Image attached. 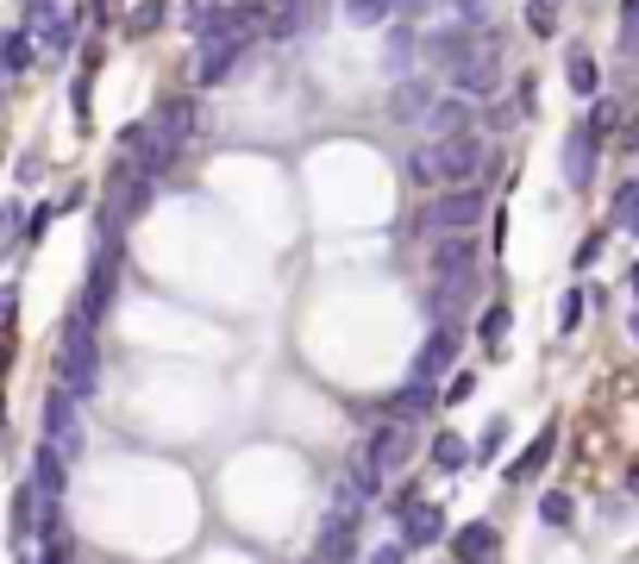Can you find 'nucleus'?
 <instances>
[{"instance_id": "f257e3e1", "label": "nucleus", "mask_w": 639, "mask_h": 564, "mask_svg": "<svg viewBox=\"0 0 639 564\" xmlns=\"http://www.w3.org/2000/svg\"><path fill=\"white\" fill-rule=\"evenodd\" d=\"M57 389L63 395H76L88 402L95 389H101V352H95V320L88 314H70L63 320V339H57Z\"/></svg>"}, {"instance_id": "f03ea898", "label": "nucleus", "mask_w": 639, "mask_h": 564, "mask_svg": "<svg viewBox=\"0 0 639 564\" xmlns=\"http://www.w3.org/2000/svg\"><path fill=\"white\" fill-rule=\"evenodd\" d=\"M113 289H120V213H107L101 220V245H95V263H88V289H82L76 308L88 320H101L107 302H113Z\"/></svg>"}, {"instance_id": "7ed1b4c3", "label": "nucleus", "mask_w": 639, "mask_h": 564, "mask_svg": "<svg viewBox=\"0 0 639 564\" xmlns=\"http://www.w3.org/2000/svg\"><path fill=\"white\" fill-rule=\"evenodd\" d=\"M445 82H452V95H464V101H489V95L502 88V51L483 45V51L458 57V63L445 70Z\"/></svg>"}, {"instance_id": "20e7f679", "label": "nucleus", "mask_w": 639, "mask_h": 564, "mask_svg": "<svg viewBox=\"0 0 639 564\" xmlns=\"http://www.w3.org/2000/svg\"><path fill=\"white\" fill-rule=\"evenodd\" d=\"M477 220H483V188H470V182L445 188V195L420 213V226H433V232H470Z\"/></svg>"}, {"instance_id": "39448f33", "label": "nucleus", "mask_w": 639, "mask_h": 564, "mask_svg": "<svg viewBox=\"0 0 639 564\" xmlns=\"http://www.w3.org/2000/svg\"><path fill=\"white\" fill-rule=\"evenodd\" d=\"M45 445H57L63 458L82 452V414H76V395H63V389L45 395Z\"/></svg>"}, {"instance_id": "423d86ee", "label": "nucleus", "mask_w": 639, "mask_h": 564, "mask_svg": "<svg viewBox=\"0 0 639 564\" xmlns=\"http://www.w3.org/2000/svg\"><path fill=\"white\" fill-rule=\"evenodd\" d=\"M358 452H364V458H370V464H377V470H383V477H389V470H402V464L414 458V433H408V420H402V414H395V420H389V427H377V433L364 439Z\"/></svg>"}, {"instance_id": "0eeeda50", "label": "nucleus", "mask_w": 639, "mask_h": 564, "mask_svg": "<svg viewBox=\"0 0 639 564\" xmlns=\"http://www.w3.org/2000/svg\"><path fill=\"white\" fill-rule=\"evenodd\" d=\"M433 157H439V182H470L483 170V145L470 132H452V138H433Z\"/></svg>"}, {"instance_id": "6e6552de", "label": "nucleus", "mask_w": 639, "mask_h": 564, "mask_svg": "<svg viewBox=\"0 0 639 564\" xmlns=\"http://www.w3.org/2000/svg\"><path fill=\"white\" fill-rule=\"evenodd\" d=\"M402 545H408V552H427V545H439V539H445V508H439V502H408V508H402Z\"/></svg>"}, {"instance_id": "1a4fd4ad", "label": "nucleus", "mask_w": 639, "mask_h": 564, "mask_svg": "<svg viewBox=\"0 0 639 564\" xmlns=\"http://www.w3.org/2000/svg\"><path fill=\"white\" fill-rule=\"evenodd\" d=\"M595 145H602V138L589 126H570V138H564V182H570V188H589V182H595Z\"/></svg>"}, {"instance_id": "9d476101", "label": "nucleus", "mask_w": 639, "mask_h": 564, "mask_svg": "<svg viewBox=\"0 0 639 564\" xmlns=\"http://www.w3.org/2000/svg\"><path fill=\"white\" fill-rule=\"evenodd\" d=\"M458 345H464V333L452 327V320H445V327H433V339H427V345H420V358H414V377H427V383H433L439 370L458 358Z\"/></svg>"}, {"instance_id": "9b49d317", "label": "nucleus", "mask_w": 639, "mask_h": 564, "mask_svg": "<svg viewBox=\"0 0 639 564\" xmlns=\"http://www.w3.org/2000/svg\"><path fill=\"white\" fill-rule=\"evenodd\" d=\"M314 552H320V559H352V552H358V508H339L333 520L320 527Z\"/></svg>"}, {"instance_id": "f8f14e48", "label": "nucleus", "mask_w": 639, "mask_h": 564, "mask_svg": "<svg viewBox=\"0 0 639 564\" xmlns=\"http://www.w3.org/2000/svg\"><path fill=\"white\" fill-rule=\"evenodd\" d=\"M420 126L433 132V138H452V132H470V101L464 95H445V101H427V113H420Z\"/></svg>"}, {"instance_id": "ddd939ff", "label": "nucleus", "mask_w": 639, "mask_h": 564, "mask_svg": "<svg viewBox=\"0 0 639 564\" xmlns=\"http://www.w3.org/2000/svg\"><path fill=\"white\" fill-rule=\"evenodd\" d=\"M245 45L251 38H220V45H201V88H213V82H226L232 70H238V57H245Z\"/></svg>"}, {"instance_id": "4468645a", "label": "nucleus", "mask_w": 639, "mask_h": 564, "mask_svg": "<svg viewBox=\"0 0 639 564\" xmlns=\"http://www.w3.org/2000/svg\"><path fill=\"white\" fill-rule=\"evenodd\" d=\"M157 132H163V138H176V145H188V138L201 132V107L188 101V95L163 101V107H157Z\"/></svg>"}, {"instance_id": "2eb2a0df", "label": "nucleus", "mask_w": 639, "mask_h": 564, "mask_svg": "<svg viewBox=\"0 0 639 564\" xmlns=\"http://www.w3.org/2000/svg\"><path fill=\"white\" fill-rule=\"evenodd\" d=\"M32 489H38V495H63V489H70V458H63L57 445H38V452H32Z\"/></svg>"}, {"instance_id": "dca6fc26", "label": "nucleus", "mask_w": 639, "mask_h": 564, "mask_svg": "<svg viewBox=\"0 0 639 564\" xmlns=\"http://www.w3.org/2000/svg\"><path fill=\"white\" fill-rule=\"evenodd\" d=\"M477 263V245H470V232H445L433 245V270L439 277H458V270H470Z\"/></svg>"}, {"instance_id": "f3484780", "label": "nucleus", "mask_w": 639, "mask_h": 564, "mask_svg": "<svg viewBox=\"0 0 639 564\" xmlns=\"http://www.w3.org/2000/svg\"><path fill=\"white\" fill-rule=\"evenodd\" d=\"M452 552H458V559H495V552H502V534H495L489 520H470V527L452 534Z\"/></svg>"}, {"instance_id": "a211bd4d", "label": "nucleus", "mask_w": 639, "mask_h": 564, "mask_svg": "<svg viewBox=\"0 0 639 564\" xmlns=\"http://www.w3.org/2000/svg\"><path fill=\"white\" fill-rule=\"evenodd\" d=\"M552 452H558V427H545V433L533 439V445H527V452H520V458H514V483H533L539 470H545V464H552Z\"/></svg>"}, {"instance_id": "6ab92c4d", "label": "nucleus", "mask_w": 639, "mask_h": 564, "mask_svg": "<svg viewBox=\"0 0 639 564\" xmlns=\"http://www.w3.org/2000/svg\"><path fill=\"white\" fill-rule=\"evenodd\" d=\"M427 101H433V82H420V76H402V88L389 95V107H395L402 120H414V113H427Z\"/></svg>"}, {"instance_id": "aec40b11", "label": "nucleus", "mask_w": 639, "mask_h": 564, "mask_svg": "<svg viewBox=\"0 0 639 564\" xmlns=\"http://www.w3.org/2000/svg\"><path fill=\"white\" fill-rule=\"evenodd\" d=\"M433 395H439V389L427 383V377H414V383L402 389L395 402H389V414H402V420H414V414H427V408H433Z\"/></svg>"}, {"instance_id": "412c9836", "label": "nucleus", "mask_w": 639, "mask_h": 564, "mask_svg": "<svg viewBox=\"0 0 639 564\" xmlns=\"http://www.w3.org/2000/svg\"><path fill=\"white\" fill-rule=\"evenodd\" d=\"M564 76H570V95H595V88H602V76H595V57H589V51H570V57H564Z\"/></svg>"}, {"instance_id": "4be33fe9", "label": "nucleus", "mask_w": 639, "mask_h": 564, "mask_svg": "<svg viewBox=\"0 0 639 564\" xmlns=\"http://www.w3.org/2000/svg\"><path fill=\"white\" fill-rule=\"evenodd\" d=\"M414 51H420V38H414V26H395V20H389L383 57H389V63H395V70H408V63H414Z\"/></svg>"}, {"instance_id": "5701e85b", "label": "nucleus", "mask_w": 639, "mask_h": 564, "mask_svg": "<svg viewBox=\"0 0 639 564\" xmlns=\"http://www.w3.org/2000/svg\"><path fill=\"white\" fill-rule=\"evenodd\" d=\"M32 514H38V489L20 483L13 489V545H26L32 539Z\"/></svg>"}, {"instance_id": "b1692460", "label": "nucleus", "mask_w": 639, "mask_h": 564, "mask_svg": "<svg viewBox=\"0 0 639 564\" xmlns=\"http://www.w3.org/2000/svg\"><path fill=\"white\" fill-rule=\"evenodd\" d=\"M345 20L352 26H389L395 20V0H345Z\"/></svg>"}, {"instance_id": "393cba45", "label": "nucleus", "mask_w": 639, "mask_h": 564, "mask_svg": "<svg viewBox=\"0 0 639 564\" xmlns=\"http://www.w3.org/2000/svg\"><path fill=\"white\" fill-rule=\"evenodd\" d=\"M408 182H414V188H439V157H433V145H414V151H408Z\"/></svg>"}, {"instance_id": "a878e982", "label": "nucleus", "mask_w": 639, "mask_h": 564, "mask_svg": "<svg viewBox=\"0 0 639 564\" xmlns=\"http://www.w3.org/2000/svg\"><path fill=\"white\" fill-rule=\"evenodd\" d=\"M26 63H32V38H26V32H7V38H0V70H7V76H20Z\"/></svg>"}, {"instance_id": "bb28decb", "label": "nucleus", "mask_w": 639, "mask_h": 564, "mask_svg": "<svg viewBox=\"0 0 639 564\" xmlns=\"http://www.w3.org/2000/svg\"><path fill=\"white\" fill-rule=\"evenodd\" d=\"M38 38H45V51H70V45H76V20H70V13H45V32H38Z\"/></svg>"}, {"instance_id": "cd10ccee", "label": "nucleus", "mask_w": 639, "mask_h": 564, "mask_svg": "<svg viewBox=\"0 0 639 564\" xmlns=\"http://www.w3.org/2000/svg\"><path fill=\"white\" fill-rule=\"evenodd\" d=\"M433 464L439 470H464V464H470V445H464L458 433H439L433 439Z\"/></svg>"}, {"instance_id": "c85d7f7f", "label": "nucleus", "mask_w": 639, "mask_h": 564, "mask_svg": "<svg viewBox=\"0 0 639 564\" xmlns=\"http://www.w3.org/2000/svg\"><path fill=\"white\" fill-rule=\"evenodd\" d=\"M539 520H545V527H570V520H577V502H570L564 489H552V495H539Z\"/></svg>"}, {"instance_id": "c756f323", "label": "nucleus", "mask_w": 639, "mask_h": 564, "mask_svg": "<svg viewBox=\"0 0 639 564\" xmlns=\"http://www.w3.org/2000/svg\"><path fill=\"white\" fill-rule=\"evenodd\" d=\"M307 20H314V7H307V0H295V7H282L277 20H270V38H295Z\"/></svg>"}, {"instance_id": "7c9ffc66", "label": "nucleus", "mask_w": 639, "mask_h": 564, "mask_svg": "<svg viewBox=\"0 0 639 564\" xmlns=\"http://www.w3.org/2000/svg\"><path fill=\"white\" fill-rule=\"evenodd\" d=\"M614 220L627 232H639V182H620V195H614Z\"/></svg>"}, {"instance_id": "2f4dec72", "label": "nucleus", "mask_w": 639, "mask_h": 564, "mask_svg": "<svg viewBox=\"0 0 639 564\" xmlns=\"http://www.w3.org/2000/svg\"><path fill=\"white\" fill-rule=\"evenodd\" d=\"M157 26H163V0H151V7H138V13H126V32H132V38H151Z\"/></svg>"}, {"instance_id": "473e14b6", "label": "nucleus", "mask_w": 639, "mask_h": 564, "mask_svg": "<svg viewBox=\"0 0 639 564\" xmlns=\"http://www.w3.org/2000/svg\"><path fill=\"white\" fill-rule=\"evenodd\" d=\"M477 333H483V345L495 352V345H502V333H508V308H502V302H495V308H483V320H477Z\"/></svg>"}, {"instance_id": "72a5a7b5", "label": "nucleus", "mask_w": 639, "mask_h": 564, "mask_svg": "<svg viewBox=\"0 0 639 564\" xmlns=\"http://www.w3.org/2000/svg\"><path fill=\"white\" fill-rule=\"evenodd\" d=\"M620 51L639 57V0H620Z\"/></svg>"}, {"instance_id": "f704fd0d", "label": "nucleus", "mask_w": 639, "mask_h": 564, "mask_svg": "<svg viewBox=\"0 0 639 564\" xmlns=\"http://www.w3.org/2000/svg\"><path fill=\"white\" fill-rule=\"evenodd\" d=\"M527 26H533V38H552V26H558L552 0H527Z\"/></svg>"}, {"instance_id": "c9c22d12", "label": "nucleus", "mask_w": 639, "mask_h": 564, "mask_svg": "<svg viewBox=\"0 0 639 564\" xmlns=\"http://www.w3.org/2000/svg\"><path fill=\"white\" fill-rule=\"evenodd\" d=\"M502 445H508V420H489V427H483V439H477V452H470V458H495Z\"/></svg>"}, {"instance_id": "e433bc0d", "label": "nucleus", "mask_w": 639, "mask_h": 564, "mask_svg": "<svg viewBox=\"0 0 639 564\" xmlns=\"http://www.w3.org/2000/svg\"><path fill=\"white\" fill-rule=\"evenodd\" d=\"M577 320H583V289H570V295L558 302V327L564 333H577Z\"/></svg>"}, {"instance_id": "4c0bfd02", "label": "nucleus", "mask_w": 639, "mask_h": 564, "mask_svg": "<svg viewBox=\"0 0 639 564\" xmlns=\"http://www.w3.org/2000/svg\"><path fill=\"white\" fill-rule=\"evenodd\" d=\"M614 120H620V107H614V101H595V113H589V132H595V138H609Z\"/></svg>"}, {"instance_id": "58836bf2", "label": "nucleus", "mask_w": 639, "mask_h": 564, "mask_svg": "<svg viewBox=\"0 0 639 564\" xmlns=\"http://www.w3.org/2000/svg\"><path fill=\"white\" fill-rule=\"evenodd\" d=\"M470 389H477V377H470V370H458V377H452V383H445V402H464V395H470Z\"/></svg>"}, {"instance_id": "ea45409f", "label": "nucleus", "mask_w": 639, "mask_h": 564, "mask_svg": "<svg viewBox=\"0 0 639 564\" xmlns=\"http://www.w3.org/2000/svg\"><path fill=\"white\" fill-rule=\"evenodd\" d=\"M26 238H45V232H51V207H38V213H32V220H26Z\"/></svg>"}, {"instance_id": "a19ab883", "label": "nucleus", "mask_w": 639, "mask_h": 564, "mask_svg": "<svg viewBox=\"0 0 639 564\" xmlns=\"http://www.w3.org/2000/svg\"><path fill=\"white\" fill-rule=\"evenodd\" d=\"M595 257H602V232H595V238H583V245H577V263H595Z\"/></svg>"}, {"instance_id": "79ce46f5", "label": "nucleus", "mask_w": 639, "mask_h": 564, "mask_svg": "<svg viewBox=\"0 0 639 564\" xmlns=\"http://www.w3.org/2000/svg\"><path fill=\"white\" fill-rule=\"evenodd\" d=\"M201 13H213V0H188V26H195Z\"/></svg>"}, {"instance_id": "37998d69", "label": "nucleus", "mask_w": 639, "mask_h": 564, "mask_svg": "<svg viewBox=\"0 0 639 564\" xmlns=\"http://www.w3.org/2000/svg\"><path fill=\"white\" fill-rule=\"evenodd\" d=\"M433 0H395V13H427Z\"/></svg>"}, {"instance_id": "c03bdc74", "label": "nucleus", "mask_w": 639, "mask_h": 564, "mask_svg": "<svg viewBox=\"0 0 639 564\" xmlns=\"http://www.w3.org/2000/svg\"><path fill=\"white\" fill-rule=\"evenodd\" d=\"M445 7H458V13H483L489 0H445Z\"/></svg>"}, {"instance_id": "a18cd8bd", "label": "nucleus", "mask_w": 639, "mask_h": 564, "mask_svg": "<svg viewBox=\"0 0 639 564\" xmlns=\"http://www.w3.org/2000/svg\"><path fill=\"white\" fill-rule=\"evenodd\" d=\"M620 145H627V151H639V120H634L627 132H620Z\"/></svg>"}, {"instance_id": "49530a36", "label": "nucleus", "mask_w": 639, "mask_h": 564, "mask_svg": "<svg viewBox=\"0 0 639 564\" xmlns=\"http://www.w3.org/2000/svg\"><path fill=\"white\" fill-rule=\"evenodd\" d=\"M627 495H634V502H639V464H634V470H627Z\"/></svg>"}, {"instance_id": "de8ad7c7", "label": "nucleus", "mask_w": 639, "mask_h": 564, "mask_svg": "<svg viewBox=\"0 0 639 564\" xmlns=\"http://www.w3.org/2000/svg\"><path fill=\"white\" fill-rule=\"evenodd\" d=\"M627 282H634V295H639V270H634V277H627Z\"/></svg>"}, {"instance_id": "09e8293b", "label": "nucleus", "mask_w": 639, "mask_h": 564, "mask_svg": "<svg viewBox=\"0 0 639 564\" xmlns=\"http://www.w3.org/2000/svg\"><path fill=\"white\" fill-rule=\"evenodd\" d=\"M634 333H639V320H634Z\"/></svg>"}]
</instances>
